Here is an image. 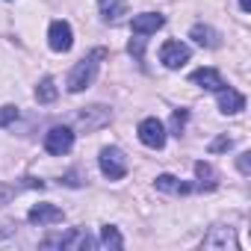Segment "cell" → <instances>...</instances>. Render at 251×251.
<instances>
[{"label": "cell", "instance_id": "277c9868", "mask_svg": "<svg viewBox=\"0 0 251 251\" xmlns=\"http://www.w3.org/2000/svg\"><path fill=\"white\" fill-rule=\"evenodd\" d=\"M42 248H95V239L86 230H68L62 236H48Z\"/></svg>", "mask_w": 251, "mask_h": 251}, {"label": "cell", "instance_id": "5bb4252c", "mask_svg": "<svg viewBox=\"0 0 251 251\" xmlns=\"http://www.w3.org/2000/svg\"><path fill=\"white\" fill-rule=\"evenodd\" d=\"M189 36H192L198 45H207V48H216V45H219V36H216V30H213V27H207V24H195Z\"/></svg>", "mask_w": 251, "mask_h": 251}, {"label": "cell", "instance_id": "d4e9b609", "mask_svg": "<svg viewBox=\"0 0 251 251\" xmlns=\"http://www.w3.org/2000/svg\"><path fill=\"white\" fill-rule=\"evenodd\" d=\"M142 45H145V39L139 36L136 42H130V48H127V50H130V53H136V56H142Z\"/></svg>", "mask_w": 251, "mask_h": 251}, {"label": "cell", "instance_id": "7402d4cb", "mask_svg": "<svg viewBox=\"0 0 251 251\" xmlns=\"http://www.w3.org/2000/svg\"><path fill=\"white\" fill-rule=\"evenodd\" d=\"M183 121H186V109H177L175 115H172V127H175V133L180 136V127H183Z\"/></svg>", "mask_w": 251, "mask_h": 251}, {"label": "cell", "instance_id": "cb8c5ba5", "mask_svg": "<svg viewBox=\"0 0 251 251\" xmlns=\"http://www.w3.org/2000/svg\"><path fill=\"white\" fill-rule=\"evenodd\" d=\"M15 195V189L12 186H3V183H0V207H3V204H9V198Z\"/></svg>", "mask_w": 251, "mask_h": 251}, {"label": "cell", "instance_id": "7a4b0ae2", "mask_svg": "<svg viewBox=\"0 0 251 251\" xmlns=\"http://www.w3.org/2000/svg\"><path fill=\"white\" fill-rule=\"evenodd\" d=\"M98 166H100L103 177H109V180H121L127 175V160H124V154L118 148H103L98 157Z\"/></svg>", "mask_w": 251, "mask_h": 251}, {"label": "cell", "instance_id": "7c38bea8", "mask_svg": "<svg viewBox=\"0 0 251 251\" xmlns=\"http://www.w3.org/2000/svg\"><path fill=\"white\" fill-rule=\"evenodd\" d=\"M192 83L201 86V89H210V92H219L225 86V80H222V74L216 68H198V71H192Z\"/></svg>", "mask_w": 251, "mask_h": 251}, {"label": "cell", "instance_id": "44dd1931", "mask_svg": "<svg viewBox=\"0 0 251 251\" xmlns=\"http://www.w3.org/2000/svg\"><path fill=\"white\" fill-rule=\"evenodd\" d=\"M230 145H233V142H230L227 136H219V139H213V142H210V154H219V151H227Z\"/></svg>", "mask_w": 251, "mask_h": 251}, {"label": "cell", "instance_id": "9c48e42d", "mask_svg": "<svg viewBox=\"0 0 251 251\" xmlns=\"http://www.w3.org/2000/svg\"><path fill=\"white\" fill-rule=\"evenodd\" d=\"M27 219H30V225L45 227V225H56V222H62V210H59L56 204H33L30 213H27Z\"/></svg>", "mask_w": 251, "mask_h": 251}, {"label": "cell", "instance_id": "30bf717a", "mask_svg": "<svg viewBox=\"0 0 251 251\" xmlns=\"http://www.w3.org/2000/svg\"><path fill=\"white\" fill-rule=\"evenodd\" d=\"M242 109H245V98H242L236 89L222 86V89H219V112H225V115H236V112H242Z\"/></svg>", "mask_w": 251, "mask_h": 251}, {"label": "cell", "instance_id": "484cf974", "mask_svg": "<svg viewBox=\"0 0 251 251\" xmlns=\"http://www.w3.org/2000/svg\"><path fill=\"white\" fill-rule=\"evenodd\" d=\"M239 6H242V12H248L251 9V0H239Z\"/></svg>", "mask_w": 251, "mask_h": 251}, {"label": "cell", "instance_id": "d6986e66", "mask_svg": "<svg viewBox=\"0 0 251 251\" xmlns=\"http://www.w3.org/2000/svg\"><path fill=\"white\" fill-rule=\"evenodd\" d=\"M18 118V106L6 103V106H0V127H6V124H12Z\"/></svg>", "mask_w": 251, "mask_h": 251}, {"label": "cell", "instance_id": "52a82bcc", "mask_svg": "<svg viewBox=\"0 0 251 251\" xmlns=\"http://www.w3.org/2000/svg\"><path fill=\"white\" fill-rule=\"evenodd\" d=\"M160 62L175 71V68H180L183 62H189V48H186L183 42L172 39V42H166V45L160 48Z\"/></svg>", "mask_w": 251, "mask_h": 251}, {"label": "cell", "instance_id": "5b68a950", "mask_svg": "<svg viewBox=\"0 0 251 251\" xmlns=\"http://www.w3.org/2000/svg\"><path fill=\"white\" fill-rule=\"evenodd\" d=\"M139 139H142V145H148V148H163L166 145V127H163V121L160 118H142L139 121Z\"/></svg>", "mask_w": 251, "mask_h": 251}, {"label": "cell", "instance_id": "ba28073f", "mask_svg": "<svg viewBox=\"0 0 251 251\" xmlns=\"http://www.w3.org/2000/svg\"><path fill=\"white\" fill-rule=\"evenodd\" d=\"M109 118H112V109L103 106V103H95V106L83 109L77 121H80V127H86V130H98V127H103V124H109Z\"/></svg>", "mask_w": 251, "mask_h": 251}, {"label": "cell", "instance_id": "3957f363", "mask_svg": "<svg viewBox=\"0 0 251 251\" xmlns=\"http://www.w3.org/2000/svg\"><path fill=\"white\" fill-rule=\"evenodd\" d=\"M74 148V130L71 127H50L45 133V151L53 157H62Z\"/></svg>", "mask_w": 251, "mask_h": 251}, {"label": "cell", "instance_id": "4fadbf2b", "mask_svg": "<svg viewBox=\"0 0 251 251\" xmlns=\"http://www.w3.org/2000/svg\"><path fill=\"white\" fill-rule=\"evenodd\" d=\"M204 248H236L233 230H230V227H216V230L204 239Z\"/></svg>", "mask_w": 251, "mask_h": 251}, {"label": "cell", "instance_id": "6da1fadb", "mask_svg": "<svg viewBox=\"0 0 251 251\" xmlns=\"http://www.w3.org/2000/svg\"><path fill=\"white\" fill-rule=\"evenodd\" d=\"M106 56V50L103 48H98V50H92L89 56H83L74 68H71V74H68V80H65V86H68V92H83V89H89L92 83H95V77H98V68H100V59Z\"/></svg>", "mask_w": 251, "mask_h": 251}, {"label": "cell", "instance_id": "603a6c76", "mask_svg": "<svg viewBox=\"0 0 251 251\" xmlns=\"http://www.w3.org/2000/svg\"><path fill=\"white\" fill-rule=\"evenodd\" d=\"M236 166H239V172H242V175H248V172H251V154H248V151H245V154H239V163H236Z\"/></svg>", "mask_w": 251, "mask_h": 251}, {"label": "cell", "instance_id": "2e32d148", "mask_svg": "<svg viewBox=\"0 0 251 251\" xmlns=\"http://www.w3.org/2000/svg\"><path fill=\"white\" fill-rule=\"evenodd\" d=\"M56 95H59V92H56L53 77H45V80L36 86V100H39V103H53V100H56Z\"/></svg>", "mask_w": 251, "mask_h": 251}, {"label": "cell", "instance_id": "9a60e30c", "mask_svg": "<svg viewBox=\"0 0 251 251\" xmlns=\"http://www.w3.org/2000/svg\"><path fill=\"white\" fill-rule=\"evenodd\" d=\"M154 186H157L160 192H172V195H177V192H189V186L180 183L175 175H160V177L154 180Z\"/></svg>", "mask_w": 251, "mask_h": 251}, {"label": "cell", "instance_id": "ffe728a7", "mask_svg": "<svg viewBox=\"0 0 251 251\" xmlns=\"http://www.w3.org/2000/svg\"><path fill=\"white\" fill-rule=\"evenodd\" d=\"M195 175H198L201 180L207 177V186H213V183H216V180H213V177H216V172H213V166H210V163H195Z\"/></svg>", "mask_w": 251, "mask_h": 251}, {"label": "cell", "instance_id": "8992f818", "mask_svg": "<svg viewBox=\"0 0 251 251\" xmlns=\"http://www.w3.org/2000/svg\"><path fill=\"white\" fill-rule=\"evenodd\" d=\"M48 45H50V50H56V53L71 50V45H74L71 24H68V21H53V24L48 27Z\"/></svg>", "mask_w": 251, "mask_h": 251}, {"label": "cell", "instance_id": "ac0fdd59", "mask_svg": "<svg viewBox=\"0 0 251 251\" xmlns=\"http://www.w3.org/2000/svg\"><path fill=\"white\" fill-rule=\"evenodd\" d=\"M98 3H100V12H103L106 21H115L118 12L124 9V0H98Z\"/></svg>", "mask_w": 251, "mask_h": 251}, {"label": "cell", "instance_id": "e0dca14e", "mask_svg": "<svg viewBox=\"0 0 251 251\" xmlns=\"http://www.w3.org/2000/svg\"><path fill=\"white\" fill-rule=\"evenodd\" d=\"M100 245H103V248H115V251H118V248L124 245V239H121V233H118L112 225H103V227H100Z\"/></svg>", "mask_w": 251, "mask_h": 251}, {"label": "cell", "instance_id": "8fae6325", "mask_svg": "<svg viewBox=\"0 0 251 251\" xmlns=\"http://www.w3.org/2000/svg\"><path fill=\"white\" fill-rule=\"evenodd\" d=\"M163 24H166V18H163L160 12H142V15H136V18L130 21V27H133L136 36H151V33H157Z\"/></svg>", "mask_w": 251, "mask_h": 251}]
</instances>
